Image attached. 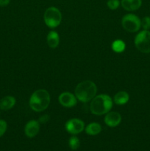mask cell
Listing matches in <instances>:
<instances>
[{"mask_svg": "<svg viewBox=\"0 0 150 151\" xmlns=\"http://www.w3.org/2000/svg\"><path fill=\"white\" fill-rule=\"evenodd\" d=\"M97 92V87L93 81H84L77 84L74 90V95L82 103L91 101Z\"/></svg>", "mask_w": 150, "mask_h": 151, "instance_id": "6da1fadb", "label": "cell"}, {"mask_svg": "<svg viewBox=\"0 0 150 151\" xmlns=\"http://www.w3.org/2000/svg\"><path fill=\"white\" fill-rule=\"evenodd\" d=\"M113 107V100L107 94H99L95 96L91 100L90 111L93 114L103 115L111 110Z\"/></svg>", "mask_w": 150, "mask_h": 151, "instance_id": "7a4b0ae2", "label": "cell"}, {"mask_svg": "<svg viewBox=\"0 0 150 151\" xmlns=\"http://www.w3.org/2000/svg\"><path fill=\"white\" fill-rule=\"evenodd\" d=\"M50 94L46 90L38 89L32 93L29 104L34 111L41 112L46 110L50 103Z\"/></svg>", "mask_w": 150, "mask_h": 151, "instance_id": "3957f363", "label": "cell"}, {"mask_svg": "<svg viewBox=\"0 0 150 151\" xmlns=\"http://www.w3.org/2000/svg\"><path fill=\"white\" fill-rule=\"evenodd\" d=\"M44 19L47 27L50 28H55L61 23L62 14L57 7H50L46 10L44 15Z\"/></svg>", "mask_w": 150, "mask_h": 151, "instance_id": "277c9868", "label": "cell"}, {"mask_svg": "<svg viewBox=\"0 0 150 151\" xmlns=\"http://www.w3.org/2000/svg\"><path fill=\"white\" fill-rule=\"evenodd\" d=\"M135 45L140 52L143 53H150V32L143 30L135 38Z\"/></svg>", "mask_w": 150, "mask_h": 151, "instance_id": "5b68a950", "label": "cell"}, {"mask_svg": "<svg viewBox=\"0 0 150 151\" xmlns=\"http://www.w3.org/2000/svg\"><path fill=\"white\" fill-rule=\"evenodd\" d=\"M122 27L125 30L129 32H135L141 27V20L136 15L126 14L121 19Z\"/></svg>", "mask_w": 150, "mask_h": 151, "instance_id": "8992f818", "label": "cell"}, {"mask_svg": "<svg viewBox=\"0 0 150 151\" xmlns=\"http://www.w3.org/2000/svg\"><path fill=\"white\" fill-rule=\"evenodd\" d=\"M65 128L69 134L76 135L85 129V123L81 119L73 118L66 122Z\"/></svg>", "mask_w": 150, "mask_h": 151, "instance_id": "52a82bcc", "label": "cell"}, {"mask_svg": "<svg viewBox=\"0 0 150 151\" xmlns=\"http://www.w3.org/2000/svg\"><path fill=\"white\" fill-rule=\"evenodd\" d=\"M76 97L74 94L71 92H63L59 96V103L60 105L66 108L74 107L76 105Z\"/></svg>", "mask_w": 150, "mask_h": 151, "instance_id": "ba28073f", "label": "cell"}, {"mask_svg": "<svg viewBox=\"0 0 150 151\" xmlns=\"http://www.w3.org/2000/svg\"><path fill=\"white\" fill-rule=\"evenodd\" d=\"M104 122L107 126L114 128L118 126L121 122V116L116 111H109L104 116Z\"/></svg>", "mask_w": 150, "mask_h": 151, "instance_id": "9c48e42d", "label": "cell"}, {"mask_svg": "<svg viewBox=\"0 0 150 151\" xmlns=\"http://www.w3.org/2000/svg\"><path fill=\"white\" fill-rule=\"evenodd\" d=\"M40 123L38 121L30 120L26 124L24 128L25 135L29 138H33L39 133Z\"/></svg>", "mask_w": 150, "mask_h": 151, "instance_id": "30bf717a", "label": "cell"}, {"mask_svg": "<svg viewBox=\"0 0 150 151\" xmlns=\"http://www.w3.org/2000/svg\"><path fill=\"white\" fill-rule=\"evenodd\" d=\"M121 4L125 10L135 11L141 7L142 0H121Z\"/></svg>", "mask_w": 150, "mask_h": 151, "instance_id": "8fae6325", "label": "cell"}, {"mask_svg": "<svg viewBox=\"0 0 150 151\" xmlns=\"http://www.w3.org/2000/svg\"><path fill=\"white\" fill-rule=\"evenodd\" d=\"M46 41L50 48H57L60 43V37H59L58 33L55 31H50L47 35Z\"/></svg>", "mask_w": 150, "mask_h": 151, "instance_id": "7c38bea8", "label": "cell"}, {"mask_svg": "<svg viewBox=\"0 0 150 151\" xmlns=\"http://www.w3.org/2000/svg\"><path fill=\"white\" fill-rule=\"evenodd\" d=\"M16 104V99L12 96H6L0 100V109L7 111L11 109Z\"/></svg>", "mask_w": 150, "mask_h": 151, "instance_id": "4fadbf2b", "label": "cell"}, {"mask_svg": "<svg viewBox=\"0 0 150 151\" xmlns=\"http://www.w3.org/2000/svg\"><path fill=\"white\" fill-rule=\"evenodd\" d=\"M129 96L127 92L124 91H119L116 95L114 96V98H113V101L116 103V105H119V106H122V105H124L129 101Z\"/></svg>", "mask_w": 150, "mask_h": 151, "instance_id": "5bb4252c", "label": "cell"}, {"mask_svg": "<svg viewBox=\"0 0 150 151\" xmlns=\"http://www.w3.org/2000/svg\"><path fill=\"white\" fill-rule=\"evenodd\" d=\"M85 133L90 136H96L100 134L101 131V126L97 122H91L85 128Z\"/></svg>", "mask_w": 150, "mask_h": 151, "instance_id": "9a60e30c", "label": "cell"}, {"mask_svg": "<svg viewBox=\"0 0 150 151\" xmlns=\"http://www.w3.org/2000/svg\"><path fill=\"white\" fill-rule=\"evenodd\" d=\"M125 48H126L125 43L120 39L116 40V41H113V44H112V50H113L115 52H123L124 51Z\"/></svg>", "mask_w": 150, "mask_h": 151, "instance_id": "2e32d148", "label": "cell"}, {"mask_svg": "<svg viewBox=\"0 0 150 151\" xmlns=\"http://www.w3.org/2000/svg\"><path fill=\"white\" fill-rule=\"evenodd\" d=\"M69 145L70 148L73 150H77L80 146V141L79 138L76 137L75 135H73L70 137L69 140Z\"/></svg>", "mask_w": 150, "mask_h": 151, "instance_id": "e0dca14e", "label": "cell"}, {"mask_svg": "<svg viewBox=\"0 0 150 151\" xmlns=\"http://www.w3.org/2000/svg\"><path fill=\"white\" fill-rule=\"evenodd\" d=\"M107 5L109 9L112 10H115L120 5V1L119 0H108L107 2Z\"/></svg>", "mask_w": 150, "mask_h": 151, "instance_id": "ac0fdd59", "label": "cell"}, {"mask_svg": "<svg viewBox=\"0 0 150 151\" xmlns=\"http://www.w3.org/2000/svg\"><path fill=\"white\" fill-rule=\"evenodd\" d=\"M141 24L145 30L150 29V18L149 16L143 18L142 20L141 21Z\"/></svg>", "mask_w": 150, "mask_h": 151, "instance_id": "d6986e66", "label": "cell"}, {"mask_svg": "<svg viewBox=\"0 0 150 151\" xmlns=\"http://www.w3.org/2000/svg\"><path fill=\"white\" fill-rule=\"evenodd\" d=\"M7 122L4 120L0 119V137H1L4 134H5L6 131H7Z\"/></svg>", "mask_w": 150, "mask_h": 151, "instance_id": "ffe728a7", "label": "cell"}, {"mask_svg": "<svg viewBox=\"0 0 150 151\" xmlns=\"http://www.w3.org/2000/svg\"><path fill=\"white\" fill-rule=\"evenodd\" d=\"M49 120V116L48 114H45V115H43V116H41V117L39 118V119H38V122H39L40 124H44V123H46Z\"/></svg>", "mask_w": 150, "mask_h": 151, "instance_id": "44dd1931", "label": "cell"}, {"mask_svg": "<svg viewBox=\"0 0 150 151\" xmlns=\"http://www.w3.org/2000/svg\"><path fill=\"white\" fill-rule=\"evenodd\" d=\"M10 0H0V6L1 7H5L7 6L10 3Z\"/></svg>", "mask_w": 150, "mask_h": 151, "instance_id": "7402d4cb", "label": "cell"}]
</instances>
